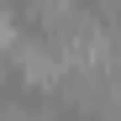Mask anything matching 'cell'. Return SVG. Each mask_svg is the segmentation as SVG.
Segmentation results:
<instances>
[{"mask_svg": "<svg viewBox=\"0 0 121 121\" xmlns=\"http://www.w3.org/2000/svg\"><path fill=\"white\" fill-rule=\"evenodd\" d=\"M16 42H21V32H16L11 11H0V58H11V53H16Z\"/></svg>", "mask_w": 121, "mask_h": 121, "instance_id": "cell-2", "label": "cell"}, {"mask_svg": "<svg viewBox=\"0 0 121 121\" xmlns=\"http://www.w3.org/2000/svg\"><path fill=\"white\" fill-rule=\"evenodd\" d=\"M11 63H16V74L26 79L32 90H58V79L69 74V53L58 48V42H16V53H11Z\"/></svg>", "mask_w": 121, "mask_h": 121, "instance_id": "cell-1", "label": "cell"}]
</instances>
